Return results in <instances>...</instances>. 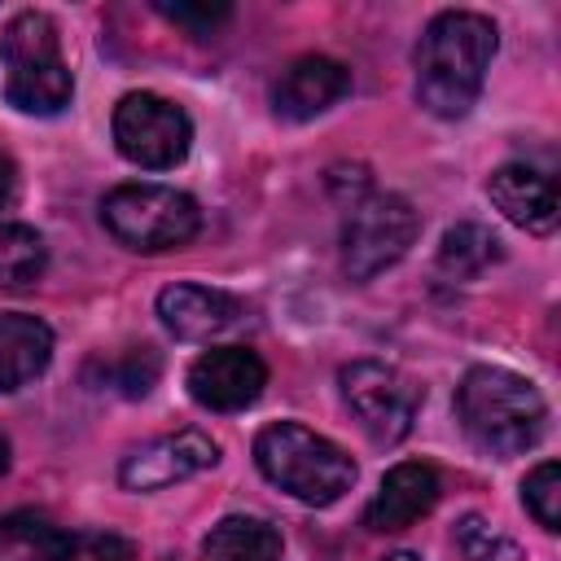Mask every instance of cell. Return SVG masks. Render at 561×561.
<instances>
[{
	"label": "cell",
	"instance_id": "6da1fadb",
	"mask_svg": "<svg viewBox=\"0 0 561 561\" xmlns=\"http://www.w3.org/2000/svg\"><path fill=\"white\" fill-rule=\"evenodd\" d=\"M495 22L469 9L430 18L416 39V105L434 118H465L495 57Z\"/></svg>",
	"mask_w": 561,
	"mask_h": 561
},
{
	"label": "cell",
	"instance_id": "7a4b0ae2",
	"mask_svg": "<svg viewBox=\"0 0 561 561\" xmlns=\"http://www.w3.org/2000/svg\"><path fill=\"white\" fill-rule=\"evenodd\" d=\"M456 421L478 451L504 460L530 451L543 438L548 403L522 373L478 364L456 386Z\"/></svg>",
	"mask_w": 561,
	"mask_h": 561
},
{
	"label": "cell",
	"instance_id": "3957f363",
	"mask_svg": "<svg viewBox=\"0 0 561 561\" xmlns=\"http://www.w3.org/2000/svg\"><path fill=\"white\" fill-rule=\"evenodd\" d=\"M254 465L272 486H280L285 495H294L298 504H311V508L337 504L355 486V473H359L355 460L333 438H324L298 421H276V425L259 430Z\"/></svg>",
	"mask_w": 561,
	"mask_h": 561
},
{
	"label": "cell",
	"instance_id": "277c9868",
	"mask_svg": "<svg viewBox=\"0 0 561 561\" xmlns=\"http://www.w3.org/2000/svg\"><path fill=\"white\" fill-rule=\"evenodd\" d=\"M0 61H4V101L22 114L53 118L75 96V75L61 57L57 22L39 9L18 13L0 35Z\"/></svg>",
	"mask_w": 561,
	"mask_h": 561
},
{
	"label": "cell",
	"instance_id": "5b68a950",
	"mask_svg": "<svg viewBox=\"0 0 561 561\" xmlns=\"http://www.w3.org/2000/svg\"><path fill=\"white\" fill-rule=\"evenodd\" d=\"M101 224L118 245L140 254H162L197 237L202 210L188 193L171 184H118L101 197Z\"/></svg>",
	"mask_w": 561,
	"mask_h": 561
},
{
	"label": "cell",
	"instance_id": "8992f818",
	"mask_svg": "<svg viewBox=\"0 0 561 561\" xmlns=\"http://www.w3.org/2000/svg\"><path fill=\"white\" fill-rule=\"evenodd\" d=\"M421 232V215L399 193H364L342 219V272L351 280H373L394 267Z\"/></svg>",
	"mask_w": 561,
	"mask_h": 561
},
{
	"label": "cell",
	"instance_id": "52a82bcc",
	"mask_svg": "<svg viewBox=\"0 0 561 561\" xmlns=\"http://www.w3.org/2000/svg\"><path fill=\"white\" fill-rule=\"evenodd\" d=\"M342 386V403L355 416V425L368 434V443L377 447H394L412 434L416 408H421V390L390 364L381 359H355L337 373Z\"/></svg>",
	"mask_w": 561,
	"mask_h": 561
},
{
	"label": "cell",
	"instance_id": "ba28073f",
	"mask_svg": "<svg viewBox=\"0 0 561 561\" xmlns=\"http://www.w3.org/2000/svg\"><path fill=\"white\" fill-rule=\"evenodd\" d=\"M114 145L127 162L145 167V171H171L188 158L193 145V123L188 114L158 96V92H127L114 105Z\"/></svg>",
	"mask_w": 561,
	"mask_h": 561
},
{
	"label": "cell",
	"instance_id": "9c48e42d",
	"mask_svg": "<svg viewBox=\"0 0 561 561\" xmlns=\"http://www.w3.org/2000/svg\"><path fill=\"white\" fill-rule=\"evenodd\" d=\"M219 460V443L202 430H175L162 438H149L140 447H131L118 465V482L127 491H162L175 486L202 469H210Z\"/></svg>",
	"mask_w": 561,
	"mask_h": 561
},
{
	"label": "cell",
	"instance_id": "30bf717a",
	"mask_svg": "<svg viewBox=\"0 0 561 561\" xmlns=\"http://www.w3.org/2000/svg\"><path fill=\"white\" fill-rule=\"evenodd\" d=\"M267 386V364L245 346H210L188 364V394L210 412H241Z\"/></svg>",
	"mask_w": 561,
	"mask_h": 561
},
{
	"label": "cell",
	"instance_id": "8fae6325",
	"mask_svg": "<svg viewBox=\"0 0 561 561\" xmlns=\"http://www.w3.org/2000/svg\"><path fill=\"white\" fill-rule=\"evenodd\" d=\"M346 92H351V70L333 57L311 53V57H298L285 66V75L272 88V110L285 123H307V118L333 110Z\"/></svg>",
	"mask_w": 561,
	"mask_h": 561
},
{
	"label": "cell",
	"instance_id": "7c38bea8",
	"mask_svg": "<svg viewBox=\"0 0 561 561\" xmlns=\"http://www.w3.org/2000/svg\"><path fill=\"white\" fill-rule=\"evenodd\" d=\"M241 316H245L241 298L210 289V285H167L158 294V320L184 342H210L237 329Z\"/></svg>",
	"mask_w": 561,
	"mask_h": 561
},
{
	"label": "cell",
	"instance_id": "4fadbf2b",
	"mask_svg": "<svg viewBox=\"0 0 561 561\" xmlns=\"http://www.w3.org/2000/svg\"><path fill=\"white\" fill-rule=\"evenodd\" d=\"M438 491H443V482H438L434 465H425V460H399L381 478L377 495L368 500L364 526L368 530H403V526L421 522L438 504Z\"/></svg>",
	"mask_w": 561,
	"mask_h": 561
},
{
	"label": "cell",
	"instance_id": "5bb4252c",
	"mask_svg": "<svg viewBox=\"0 0 561 561\" xmlns=\"http://www.w3.org/2000/svg\"><path fill=\"white\" fill-rule=\"evenodd\" d=\"M486 197L500 206V215L535 237L557 228V188L548 175H539L526 162H504L486 180Z\"/></svg>",
	"mask_w": 561,
	"mask_h": 561
},
{
	"label": "cell",
	"instance_id": "9a60e30c",
	"mask_svg": "<svg viewBox=\"0 0 561 561\" xmlns=\"http://www.w3.org/2000/svg\"><path fill=\"white\" fill-rule=\"evenodd\" d=\"M53 359V329L31 311H0V394L31 386Z\"/></svg>",
	"mask_w": 561,
	"mask_h": 561
},
{
	"label": "cell",
	"instance_id": "2e32d148",
	"mask_svg": "<svg viewBox=\"0 0 561 561\" xmlns=\"http://www.w3.org/2000/svg\"><path fill=\"white\" fill-rule=\"evenodd\" d=\"M280 552H285L280 530L254 513H228L202 539L206 561H280Z\"/></svg>",
	"mask_w": 561,
	"mask_h": 561
},
{
	"label": "cell",
	"instance_id": "e0dca14e",
	"mask_svg": "<svg viewBox=\"0 0 561 561\" xmlns=\"http://www.w3.org/2000/svg\"><path fill=\"white\" fill-rule=\"evenodd\" d=\"M0 552L13 561H66L70 552V530L53 526L44 513H9L0 517Z\"/></svg>",
	"mask_w": 561,
	"mask_h": 561
},
{
	"label": "cell",
	"instance_id": "ac0fdd59",
	"mask_svg": "<svg viewBox=\"0 0 561 561\" xmlns=\"http://www.w3.org/2000/svg\"><path fill=\"white\" fill-rule=\"evenodd\" d=\"M500 254H504V250H500V237H495L491 228H482V224H456V228L443 232L438 267H443L447 276H456V280H469V276H478L482 267H491Z\"/></svg>",
	"mask_w": 561,
	"mask_h": 561
},
{
	"label": "cell",
	"instance_id": "d6986e66",
	"mask_svg": "<svg viewBox=\"0 0 561 561\" xmlns=\"http://www.w3.org/2000/svg\"><path fill=\"white\" fill-rule=\"evenodd\" d=\"M44 267H48L44 237L26 224H0V285L22 289V285L39 280Z\"/></svg>",
	"mask_w": 561,
	"mask_h": 561
},
{
	"label": "cell",
	"instance_id": "ffe728a7",
	"mask_svg": "<svg viewBox=\"0 0 561 561\" xmlns=\"http://www.w3.org/2000/svg\"><path fill=\"white\" fill-rule=\"evenodd\" d=\"M522 504L543 530H561V469L557 460H543L522 482Z\"/></svg>",
	"mask_w": 561,
	"mask_h": 561
},
{
	"label": "cell",
	"instance_id": "44dd1931",
	"mask_svg": "<svg viewBox=\"0 0 561 561\" xmlns=\"http://www.w3.org/2000/svg\"><path fill=\"white\" fill-rule=\"evenodd\" d=\"M456 548L469 557V561H522L517 543L508 535H500L491 522H482L478 513H465L456 522Z\"/></svg>",
	"mask_w": 561,
	"mask_h": 561
},
{
	"label": "cell",
	"instance_id": "7402d4cb",
	"mask_svg": "<svg viewBox=\"0 0 561 561\" xmlns=\"http://www.w3.org/2000/svg\"><path fill=\"white\" fill-rule=\"evenodd\" d=\"M66 561H136V543L114 530H70Z\"/></svg>",
	"mask_w": 561,
	"mask_h": 561
},
{
	"label": "cell",
	"instance_id": "603a6c76",
	"mask_svg": "<svg viewBox=\"0 0 561 561\" xmlns=\"http://www.w3.org/2000/svg\"><path fill=\"white\" fill-rule=\"evenodd\" d=\"M153 9H158L167 22L184 26L188 35H215V31L232 18V4H167V0H158Z\"/></svg>",
	"mask_w": 561,
	"mask_h": 561
},
{
	"label": "cell",
	"instance_id": "cb8c5ba5",
	"mask_svg": "<svg viewBox=\"0 0 561 561\" xmlns=\"http://www.w3.org/2000/svg\"><path fill=\"white\" fill-rule=\"evenodd\" d=\"M158 377V355L149 346H131L114 368H110V381L123 390V394H145Z\"/></svg>",
	"mask_w": 561,
	"mask_h": 561
},
{
	"label": "cell",
	"instance_id": "d4e9b609",
	"mask_svg": "<svg viewBox=\"0 0 561 561\" xmlns=\"http://www.w3.org/2000/svg\"><path fill=\"white\" fill-rule=\"evenodd\" d=\"M13 197V162L9 158H0V206Z\"/></svg>",
	"mask_w": 561,
	"mask_h": 561
},
{
	"label": "cell",
	"instance_id": "484cf974",
	"mask_svg": "<svg viewBox=\"0 0 561 561\" xmlns=\"http://www.w3.org/2000/svg\"><path fill=\"white\" fill-rule=\"evenodd\" d=\"M4 469H9V438L0 434V473H4Z\"/></svg>",
	"mask_w": 561,
	"mask_h": 561
},
{
	"label": "cell",
	"instance_id": "4316f807",
	"mask_svg": "<svg viewBox=\"0 0 561 561\" xmlns=\"http://www.w3.org/2000/svg\"><path fill=\"white\" fill-rule=\"evenodd\" d=\"M381 561H421V557H412V552H390V557H381Z\"/></svg>",
	"mask_w": 561,
	"mask_h": 561
}]
</instances>
